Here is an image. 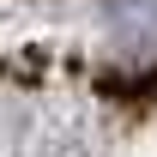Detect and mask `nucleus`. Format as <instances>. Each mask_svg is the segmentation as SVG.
Listing matches in <instances>:
<instances>
[{"label": "nucleus", "instance_id": "obj_1", "mask_svg": "<svg viewBox=\"0 0 157 157\" xmlns=\"http://www.w3.org/2000/svg\"><path fill=\"white\" fill-rule=\"evenodd\" d=\"M109 48L127 60L157 55V0H109Z\"/></svg>", "mask_w": 157, "mask_h": 157}]
</instances>
